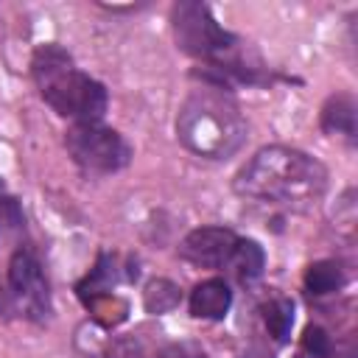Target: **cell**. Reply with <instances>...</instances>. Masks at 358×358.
Returning <instances> with one entry per match:
<instances>
[{
    "instance_id": "cell-1",
    "label": "cell",
    "mask_w": 358,
    "mask_h": 358,
    "mask_svg": "<svg viewBox=\"0 0 358 358\" xmlns=\"http://www.w3.org/2000/svg\"><path fill=\"white\" fill-rule=\"evenodd\" d=\"M238 196L288 213L313 210L327 190V168L288 145L260 148L235 176Z\"/></svg>"
},
{
    "instance_id": "cell-2",
    "label": "cell",
    "mask_w": 358,
    "mask_h": 358,
    "mask_svg": "<svg viewBox=\"0 0 358 358\" xmlns=\"http://www.w3.org/2000/svg\"><path fill=\"white\" fill-rule=\"evenodd\" d=\"M176 137L196 157L227 159L246 143L249 126L238 103L224 90L201 84L179 106Z\"/></svg>"
},
{
    "instance_id": "cell-3",
    "label": "cell",
    "mask_w": 358,
    "mask_h": 358,
    "mask_svg": "<svg viewBox=\"0 0 358 358\" xmlns=\"http://www.w3.org/2000/svg\"><path fill=\"white\" fill-rule=\"evenodd\" d=\"M31 73L42 101L76 123H101L106 112V87L76 67L73 56L59 45H39Z\"/></svg>"
},
{
    "instance_id": "cell-4",
    "label": "cell",
    "mask_w": 358,
    "mask_h": 358,
    "mask_svg": "<svg viewBox=\"0 0 358 358\" xmlns=\"http://www.w3.org/2000/svg\"><path fill=\"white\" fill-rule=\"evenodd\" d=\"M171 28L179 50L210 64L232 59V50L238 45V36L218 25L210 6L196 0H182L171 8Z\"/></svg>"
},
{
    "instance_id": "cell-5",
    "label": "cell",
    "mask_w": 358,
    "mask_h": 358,
    "mask_svg": "<svg viewBox=\"0 0 358 358\" xmlns=\"http://www.w3.org/2000/svg\"><path fill=\"white\" fill-rule=\"evenodd\" d=\"M64 145L76 159V165L98 176L115 173L126 168L131 159L129 140L103 123H73L64 134Z\"/></svg>"
},
{
    "instance_id": "cell-6",
    "label": "cell",
    "mask_w": 358,
    "mask_h": 358,
    "mask_svg": "<svg viewBox=\"0 0 358 358\" xmlns=\"http://www.w3.org/2000/svg\"><path fill=\"white\" fill-rule=\"evenodd\" d=\"M8 296L28 319H45L50 313V291L39 257L20 246L8 260Z\"/></svg>"
},
{
    "instance_id": "cell-7",
    "label": "cell",
    "mask_w": 358,
    "mask_h": 358,
    "mask_svg": "<svg viewBox=\"0 0 358 358\" xmlns=\"http://www.w3.org/2000/svg\"><path fill=\"white\" fill-rule=\"evenodd\" d=\"M238 246V235L227 227H199L187 232L179 243V257L199 268H227L232 252Z\"/></svg>"
},
{
    "instance_id": "cell-8",
    "label": "cell",
    "mask_w": 358,
    "mask_h": 358,
    "mask_svg": "<svg viewBox=\"0 0 358 358\" xmlns=\"http://www.w3.org/2000/svg\"><path fill=\"white\" fill-rule=\"evenodd\" d=\"M190 313L196 319H210V322H218L229 313V305H232V291L229 285L221 280V277H210V280H201L193 291H190Z\"/></svg>"
},
{
    "instance_id": "cell-9",
    "label": "cell",
    "mask_w": 358,
    "mask_h": 358,
    "mask_svg": "<svg viewBox=\"0 0 358 358\" xmlns=\"http://www.w3.org/2000/svg\"><path fill=\"white\" fill-rule=\"evenodd\" d=\"M355 98L347 92H338L333 98H327V103L322 106V129L333 137H344L347 143L355 140Z\"/></svg>"
},
{
    "instance_id": "cell-10",
    "label": "cell",
    "mask_w": 358,
    "mask_h": 358,
    "mask_svg": "<svg viewBox=\"0 0 358 358\" xmlns=\"http://www.w3.org/2000/svg\"><path fill=\"white\" fill-rule=\"evenodd\" d=\"M263 266H266V255L260 249L257 241H249V238H238V246L232 252V260H229V271L243 280V282H252L263 274Z\"/></svg>"
},
{
    "instance_id": "cell-11",
    "label": "cell",
    "mask_w": 358,
    "mask_h": 358,
    "mask_svg": "<svg viewBox=\"0 0 358 358\" xmlns=\"http://www.w3.org/2000/svg\"><path fill=\"white\" fill-rule=\"evenodd\" d=\"M341 285H344V271H341V266L336 260H316L305 271V288L313 296L336 294Z\"/></svg>"
},
{
    "instance_id": "cell-12",
    "label": "cell",
    "mask_w": 358,
    "mask_h": 358,
    "mask_svg": "<svg viewBox=\"0 0 358 358\" xmlns=\"http://www.w3.org/2000/svg\"><path fill=\"white\" fill-rule=\"evenodd\" d=\"M179 302H182V288H179L176 282L165 280V277L151 280V282L145 285V291H143V305H145V310L154 313V316L171 313Z\"/></svg>"
},
{
    "instance_id": "cell-13",
    "label": "cell",
    "mask_w": 358,
    "mask_h": 358,
    "mask_svg": "<svg viewBox=\"0 0 358 358\" xmlns=\"http://www.w3.org/2000/svg\"><path fill=\"white\" fill-rule=\"evenodd\" d=\"M263 322L277 341H288V333L294 327V302L288 296H274L263 308Z\"/></svg>"
},
{
    "instance_id": "cell-14",
    "label": "cell",
    "mask_w": 358,
    "mask_h": 358,
    "mask_svg": "<svg viewBox=\"0 0 358 358\" xmlns=\"http://www.w3.org/2000/svg\"><path fill=\"white\" fill-rule=\"evenodd\" d=\"M330 350H333L330 336H327L322 327H316V324L305 327L302 344H299V358H327Z\"/></svg>"
},
{
    "instance_id": "cell-15",
    "label": "cell",
    "mask_w": 358,
    "mask_h": 358,
    "mask_svg": "<svg viewBox=\"0 0 358 358\" xmlns=\"http://www.w3.org/2000/svg\"><path fill=\"white\" fill-rule=\"evenodd\" d=\"M95 358H145L137 338H109L95 350Z\"/></svg>"
},
{
    "instance_id": "cell-16",
    "label": "cell",
    "mask_w": 358,
    "mask_h": 358,
    "mask_svg": "<svg viewBox=\"0 0 358 358\" xmlns=\"http://www.w3.org/2000/svg\"><path fill=\"white\" fill-rule=\"evenodd\" d=\"M11 232H22V213L11 196H3L0 187V238H8Z\"/></svg>"
},
{
    "instance_id": "cell-17",
    "label": "cell",
    "mask_w": 358,
    "mask_h": 358,
    "mask_svg": "<svg viewBox=\"0 0 358 358\" xmlns=\"http://www.w3.org/2000/svg\"><path fill=\"white\" fill-rule=\"evenodd\" d=\"M0 305H3V299H0Z\"/></svg>"
}]
</instances>
